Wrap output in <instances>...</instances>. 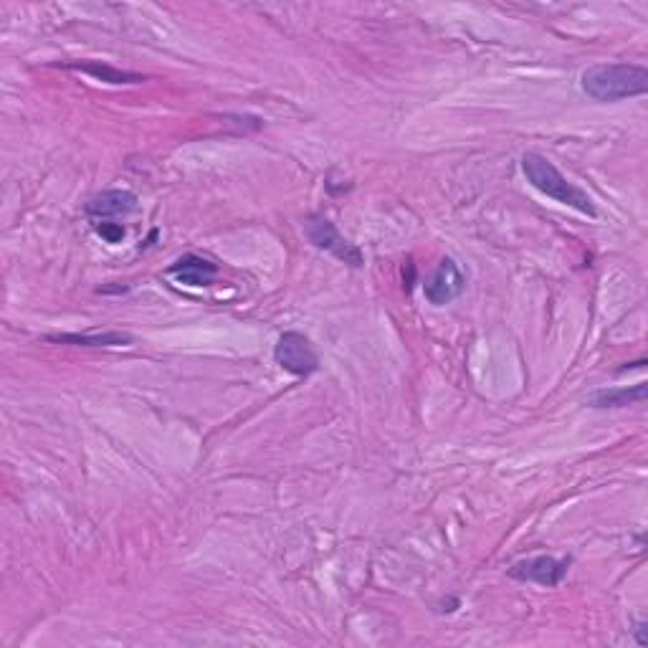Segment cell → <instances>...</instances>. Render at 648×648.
I'll return each mask as SVG.
<instances>
[{
  "mask_svg": "<svg viewBox=\"0 0 648 648\" xmlns=\"http://www.w3.org/2000/svg\"><path fill=\"white\" fill-rule=\"evenodd\" d=\"M580 87L595 102H621L648 92V69L638 64H598L580 76Z\"/></svg>",
  "mask_w": 648,
  "mask_h": 648,
  "instance_id": "1",
  "label": "cell"
},
{
  "mask_svg": "<svg viewBox=\"0 0 648 648\" xmlns=\"http://www.w3.org/2000/svg\"><path fill=\"white\" fill-rule=\"evenodd\" d=\"M522 173L527 178V183L540 190V193H545L547 198L557 200V203H562L567 208H575V211L585 213L590 218L598 216L590 195L585 190H580L578 185L570 183L547 157L537 155V152H524Z\"/></svg>",
  "mask_w": 648,
  "mask_h": 648,
  "instance_id": "2",
  "label": "cell"
},
{
  "mask_svg": "<svg viewBox=\"0 0 648 648\" xmlns=\"http://www.w3.org/2000/svg\"><path fill=\"white\" fill-rule=\"evenodd\" d=\"M304 233H307V238L317 246V249L327 251V254H332L335 259H340L342 264H350L355 266V269H360V266L365 264L362 251L357 249L355 243H350L347 238L340 236V231H337L335 223H332L330 218L324 216L307 218V223H304Z\"/></svg>",
  "mask_w": 648,
  "mask_h": 648,
  "instance_id": "3",
  "label": "cell"
},
{
  "mask_svg": "<svg viewBox=\"0 0 648 648\" xmlns=\"http://www.w3.org/2000/svg\"><path fill=\"white\" fill-rule=\"evenodd\" d=\"M274 360L297 378H307L319 370L317 350L302 332H284L274 347Z\"/></svg>",
  "mask_w": 648,
  "mask_h": 648,
  "instance_id": "4",
  "label": "cell"
},
{
  "mask_svg": "<svg viewBox=\"0 0 648 648\" xmlns=\"http://www.w3.org/2000/svg\"><path fill=\"white\" fill-rule=\"evenodd\" d=\"M567 567H570V560H557V557L550 555H537L530 557V560L514 562L509 567V575L514 580H524V583H537L545 585V588H555V585L562 583V578L567 575Z\"/></svg>",
  "mask_w": 648,
  "mask_h": 648,
  "instance_id": "5",
  "label": "cell"
},
{
  "mask_svg": "<svg viewBox=\"0 0 648 648\" xmlns=\"http://www.w3.org/2000/svg\"><path fill=\"white\" fill-rule=\"evenodd\" d=\"M464 287H466L464 274H461V269L456 266V261L443 259L441 264H438V269L433 271L431 279L426 281L423 294H426V299L431 304L443 307V304L454 302V299L464 292Z\"/></svg>",
  "mask_w": 648,
  "mask_h": 648,
  "instance_id": "6",
  "label": "cell"
},
{
  "mask_svg": "<svg viewBox=\"0 0 648 648\" xmlns=\"http://www.w3.org/2000/svg\"><path fill=\"white\" fill-rule=\"evenodd\" d=\"M137 211V195L130 190H104V193L94 195L84 206V213L94 221H109V218L130 216Z\"/></svg>",
  "mask_w": 648,
  "mask_h": 648,
  "instance_id": "7",
  "label": "cell"
},
{
  "mask_svg": "<svg viewBox=\"0 0 648 648\" xmlns=\"http://www.w3.org/2000/svg\"><path fill=\"white\" fill-rule=\"evenodd\" d=\"M168 274L175 276L180 284H188V287H211L218 274V266L203 259V256L185 254L183 259H178L170 266Z\"/></svg>",
  "mask_w": 648,
  "mask_h": 648,
  "instance_id": "8",
  "label": "cell"
},
{
  "mask_svg": "<svg viewBox=\"0 0 648 648\" xmlns=\"http://www.w3.org/2000/svg\"><path fill=\"white\" fill-rule=\"evenodd\" d=\"M648 398V385L636 383L631 388H611V390H598L590 398L593 408H626V405L643 403Z\"/></svg>",
  "mask_w": 648,
  "mask_h": 648,
  "instance_id": "9",
  "label": "cell"
},
{
  "mask_svg": "<svg viewBox=\"0 0 648 648\" xmlns=\"http://www.w3.org/2000/svg\"><path fill=\"white\" fill-rule=\"evenodd\" d=\"M49 342H61V345H79V347H114L130 345L132 335L127 332H99V335H51Z\"/></svg>",
  "mask_w": 648,
  "mask_h": 648,
  "instance_id": "10",
  "label": "cell"
},
{
  "mask_svg": "<svg viewBox=\"0 0 648 648\" xmlns=\"http://www.w3.org/2000/svg\"><path fill=\"white\" fill-rule=\"evenodd\" d=\"M71 69L87 71V74L97 76V79L109 81V84H137L142 81V76L137 74H127V71H117L107 64H97V61H81V64H69Z\"/></svg>",
  "mask_w": 648,
  "mask_h": 648,
  "instance_id": "11",
  "label": "cell"
},
{
  "mask_svg": "<svg viewBox=\"0 0 648 648\" xmlns=\"http://www.w3.org/2000/svg\"><path fill=\"white\" fill-rule=\"evenodd\" d=\"M94 231H97L107 243H119L122 238H125V226H122V223L99 221V223H94Z\"/></svg>",
  "mask_w": 648,
  "mask_h": 648,
  "instance_id": "12",
  "label": "cell"
},
{
  "mask_svg": "<svg viewBox=\"0 0 648 648\" xmlns=\"http://www.w3.org/2000/svg\"><path fill=\"white\" fill-rule=\"evenodd\" d=\"M633 633H636L638 646H648V638H646V623H638V626L633 628Z\"/></svg>",
  "mask_w": 648,
  "mask_h": 648,
  "instance_id": "13",
  "label": "cell"
}]
</instances>
